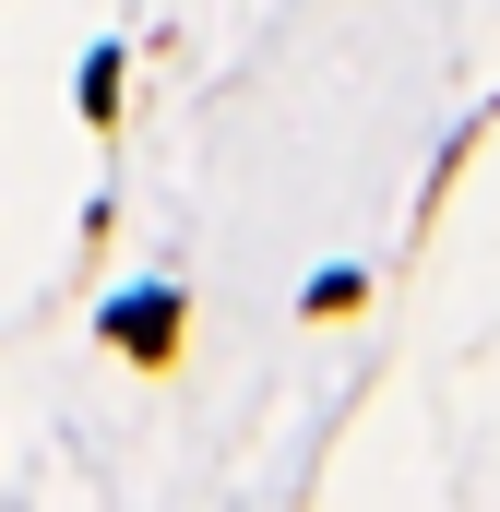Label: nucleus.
<instances>
[{
    "label": "nucleus",
    "mask_w": 500,
    "mask_h": 512,
    "mask_svg": "<svg viewBox=\"0 0 500 512\" xmlns=\"http://www.w3.org/2000/svg\"><path fill=\"white\" fill-rule=\"evenodd\" d=\"M108 334H120L131 358H167V334H179V298H120V310H108Z\"/></svg>",
    "instance_id": "nucleus-1"
}]
</instances>
